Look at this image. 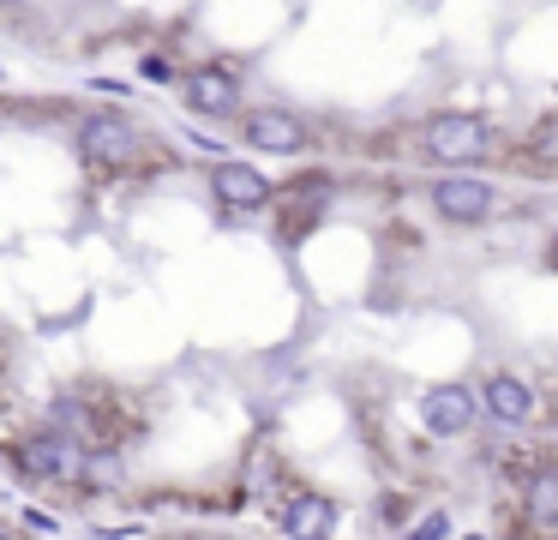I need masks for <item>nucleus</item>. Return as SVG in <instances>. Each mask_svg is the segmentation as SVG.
Listing matches in <instances>:
<instances>
[{"label":"nucleus","mask_w":558,"mask_h":540,"mask_svg":"<svg viewBox=\"0 0 558 540\" xmlns=\"http://www.w3.org/2000/svg\"><path fill=\"white\" fill-rule=\"evenodd\" d=\"M7 456H13V468L25 480H37V487H85V444L66 439L61 427H31L19 432V439H7Z\"/></svg>","instance_id":"f257e3e1"},{"label":"nucleus","mask_w":558,"mask_h":540,"mask_svg":"<svg viewBox=\"0 0 558 540\" xmlns=\"http://www.w3.org/2000/svg\"><path fill=\"white\" fill-rule=\"evenodd\" d=\"M421 144H426V163L474 168L486 151H493V127H486L481 115H462V108H450V115H433V120H426Z\"/></svg>","instance_id":"f03ea898"},{"label":"nucleus","mask_w":558,"mask_h":540,"mask_svg":"<svg viewBox=\"0 0 558 540\" xmlns=\"http://www.w3.org/2000/svg\"><path fill=\"white\" fill-rule=\"evenodd\" d=\"M78 156H90V163L102 168H126L145 156V132H138V120H126L121 108H90L85 120H78Z\"/></svg>","instance_id":"7ed1b4c3"},{"label":"nucleus","mask_w":558,"mask_h":540,"mask_svg":"<svg viewBox=\"0 0 558 540\" xmlns=\"http://www.w3.org/2000/svg\"><path fill=\"white\" fill-rule=\"evenodd\" d=\"M337 499L330 492H313V487H289L277 499V528L282 540H330L337 535Z\"/></svg>","instance_id":"20e7f679"},{"label":"nucleus","mask_w":558,"mask_h":540,"mask_svg":"<svg viewBox=\"0 0 558 540\" xmlns=\"http://www.w3.org/2000/svg\"><path fill=\"white\" fill-rule=\"evenodd\" d=\"M433 211L457 228H474L498 211V187L481 175H445V180H433Z\"/></svg>","instance_id":"39448f33"},{"label":"nucleus","mask_w":558,"mask_h":540,"mask_svg":"<svg viewBox=\"0 0 558 540\" xmlns=\"http://www.w3.org/2000/svg\"><path fill=\"white\" fill-rule=\"evenodd\" d=\"M474 415H481V396H474V384H433V391L421 396V427L433 432V439H462V432L474 427Z\"/></svg>","instance_id":"423d86ee"},{"label":"nucleus","mask_w":558,"mask_h":540,"mask_svg":"<svg viewBox=\"0 0 558 540\" xmlns=\"http://www.w3.org/2000/svg\"><path fill=\"white\" fill-rule=\"evenodd\" d=\"M246 144L265 156H301L306 144H313V132H306V120L294 115V108H246L241 120Z\"/></svg>","instance_id":"0eeeda50"},{"label":"nucleus","mask_w":558,"mask_h":540,"mask_svg":"<svg viewBox=\"0 0 558 540\" xmlns=\"http://www.w3.org/2000/svg\"><path fill=\"white\" fill-rule=\"evenodd\" d=\"M474 396H481V408L498 420V427H529V420L541 415V391H534L522 372H486Z\"/></svg>","instance_id":"6e6552de"},{"label":"nucleus","mask_w":558,"mask_h":540,"mask_svg":"<svg viewBox=\"0 0 558 540\" xmlns=\"http://www.w3.org/2000/svg\"><path fill=\"white\" fill-rule=\"evenodd\" d=\"M181 91H186V108H193V115H210V120L241 115V79H234L229 67H217V60H205V67L186 72Z\"/></svg>","instance_id":"1a4fd4ad"},{"label":"nucleus","mask_w":558,"mask_h":540,"mask_svg":"<svg viewBox=\"0 0 558 540\" xmlns=\"http://www.w3.org/2000/svg\"><path fill=\"white\" fill-rule=\"evenodd\" d=\"M517 504H522V523H529L534 535H546V540H553V535H558V463L522 468Z\"/></svg>","instance_id":"9d476101"},{"label":"nucleus","mask_w":558,"mask_h":540,"mask_svg":"<svg viewBox=\"0 0 558 540\" xmlns=\"http://www.w3.org/2000/svg\"><path fill=\"white\" fill-rule=\"evenodd\" d=\"M210 192H217V204H229V211H265L270 204V180L258 175L253 163H217L210 168Z\"/></svg>","instance_id":"9b49d317"},{"label":"nucleus","mask_w":558,"mask_h":540,"mask_svg":"<svg viewBox=\"0 0 558 540\" xmlns=\"http://www.w3.org/2000/svg\"><path fill=\"white\" fill-rule=\"evenodd\" d=\"M445 535H450V516H445V511H433L426 523L409 528V540H445Z\"/></svg>","instance_id":"f8f14e48"},{"label":"nucleus","mask_w":558,"mask_h":540,"mask_svg":"<svg viewBox=\"0 0 558 540\" xmlns=\"http://www.w3.org/2000/svg\"><path fill=\"white\" fill-rule=\"evenodd\" d=\"M138 79H174V67H169V60H162V55H145V60H138Z\"/></svg>","instance_id":"ddd939ff"},{"label":"nucleus","mask_w":558,"mask_h":540,"mask_svg":"<svg viewBox=\"0 0 558 540\" xmlns=\"http://www.w3.org/2000/svg\"><path fill=\"white\" fill-rule=\"evenodd\" d=\"M0 540H13V528H7V523H0Z\"/></svg>","instance_id":"4468645a"},{"label":"nucleus","mask_w":558,"mask_h":540,"mask_svg":"<svg viewBox=\"0 0 558 540\" xmlns=\"http://www.w3.org/2000/svg\"><path fill=\"white\" fill-rule=\"evenodd\" d=\"M462 540H493V535H462Z\"/></svg>","instance_id":"2eb2a0df"}]
</instances>
